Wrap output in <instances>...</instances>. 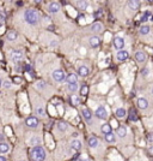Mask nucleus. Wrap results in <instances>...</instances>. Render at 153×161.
Listing matches in <instances>:
<instances>
[{
	"label": "nucleus",
	"instance_id": "nucleus-1",
	"mask_svg": "<svg viewBox=\"0 0 153 161\" xmlns=\"http://www.w3.org/2000/svg\"><path fill=\"white\" fill-rule=\"evenodd\" d=\"M30 155H31V159L34 161H44L47 158V153H46V149L41 145L38 147H32V149L30 150Z\"/></svg>",
	"mask_w": 153,
	"mask_h": 161
},
{
	"label": "nucleus",
	"instance_id": "nucleus-2",
	"mask_svg": "<svg viewBox=\"0 0 153 161\" xmlns=\"http://www.w3.org/2000/svg\"><path fill=\"white\" fill-rule=\"evenodd\" d=\"M24 20L30 24V25H37L38 20H39V17H38V13L35 11V10H26L24 12Z\"/></svg>",
	"mask_w": 153,
	"mask_h": 161
},
{
	"label": "nucleus",
	"instance_id": "nucleus-3",
	"mask_svg": "<svg viewBox=\"0 0 153 161\" xmlns=\"http://www.w3.org/2000/svg\"><path fill=\"white\" fill-rule=\"evenodd\" d=\"M95 116L98 118V119L105 120V119L108 118V112H107L105 107H104V106H98L97 109H96V112H95Z\"/></svg>",
	"mask_w": 153,
	"mask_h": 161
},
{
	"label": "nucleus",
	"instance_id": "nucleus-4",
	"mask_svg": "<svg viewBox=\"0 0 153 161\" xmlns=\"http://www.w3.org/2000/svg\"><path fill=\"white\" fill-rule=\"evenodd\" d=\"M126 42H124V39L121 38V36H116L114 39V47L117 49V51H122L123 47H124Z\"/></svg>",
	"mask_w": 153,
	"mask_h": 161
},
{
	"label": "nucleus",
	"instance_id": "nucleus-5",
	"mask_svg": "<svg viewBox=\"0 0 153 161\" xmlns=\"http://www.w3.org/2000/svg\"><path fill=\"white\" fill-rule=\"evenodd\" d=\"M23 57H24V53H23V51H20V49H15V51L11 52V59L13 61L22 60Z\"/></svg>",
	"mask_w": 153,
	"mask_h": 161
},
{
	"label": "nucleus",
	"instance_id": "nucleus-6",
	"mask_svg": "<svg viewBox=\"0 0 153 161\" xmlns=\"http://www.w3.org/2000/svg\"><path fill=\"white\" fill-rule=\"evenodd\" d=\"M53 78L56 80V82H62V80H66V75L62 70H55L53 72Z\"/></svg>",
	"mask_w": 153,
	"mask_h": 161
},
{
	"label": "nucleus",
	"instance_id": "nucleus-7",
	"mask_svg": "<svg viewBox=\"0 0 153 161\" xmlns=\"http://www.w3.org/2000/svg\"><path fill=\"white\" fill-rule=\"evenodd\" d=\"M38 119L36 117H29V118H26V120H25V124H26V126H29V127H37L38 126Z\"/></svg>",
	"mask_w": 153,
	"mask_h": 161
},
{
	"label": "nucleus",
	"instance_id": "nucleus-8",
	"mask_svg": "<svg viewBox=\"0 0 153 161\" xmlns=\"http://www.w3.org/2000/svg\"><path fill=\"white\" fill-rule=\"evenodd\" d=\"M128 57H129V53L127 52V51H124V49H122V51H118L117 52V54H116V58H117V60L120 61H124L128 59Z\"/></svg>",
	"mask_w": 153,
	"mask_h": 161
},
{
	"label": "nucleus",
	"instance_id": "nucleus-9",
	"mask_svg": "<svg viewBox=\"0 0 153 161\" xmlns=\"http://www.w3.org/2000/svg\"><path fill=\"white\" fill-rule=\"evenodd\" d=\"M136 105L140 109H146L148 107V101L146 100L145 98H139L138 101H136Z\"/></svg>",
	"mask_w": 153,
	"mask_h": 161
},
{
	"label": "nucleus",
	"instance_id": "nucleus-10",
	"mask_svg": "<svg viewBox=\"0 0 153 161\" xmlns=\"http://www.w3.org/2000/svg\"><path fill=\"white\" fill-rule=\"evenodd\" d=\"M78 73H79V76H81V77H86V76L90 73V70H89L87 66L81 65V66L78 67Z\"/></svg>",
	"mask_w": 153,
	"mask_h": 161
},
{
	"label": "nucleus",
	"instance_id": "nucleus-11",
	"mask_svg": "<svg viewBox=\"0 0 153 161\" xmlns=\"http://www.w3.org/2000/svg\"><path fill=\"white\" fill-rule=\"evenodd\" d=\"M127 5H128V7L131 9V10H133V11H136V10H139L140 9V1H138V0H129L128 2H127Z\"/></svg>",
	"mask_w": 153,
	"mask_h": 161
},
{
	"label": "nucleus",
	"instance_id": "nucleus-12",
	"mask_svg": "<svg viewBox=\"0 0 153 161\" xmlns=\"http://www.w3.org/2000/svg\"><path fill=\"white\" fill-rule=\"evenodd\" d=\"M48 10L50 13H57L60 11V5L57 2H50L48 6Z\"/></svg>",
	"mask_w": 153,
	"mask_h": 161
},
{
	"label": "nucleus",
	"instance_id": "nucleus-13",
	"mask_svg": "<svg viewBox=\"0 0 153 161\" xmlns=\"http://www.w3.org/2000/svg\"><path fill=\"white\" fill-rule=\"evenodd\" d=\"M81 114H83V117H84L87 121L92 120V112H91L89 108H83V109H81Z\"/></svg>",
	"mask_w": 153,
	"mask_h": 161
},
{
	"label": "nucleus",
	"instance_id": "nucleus-14",
	"mask_svg": "<svg viewBox=\"0 0 153 161\" xmlns=\"http://www.w3.org/2000/svg\"><path fill=\"white\" fill-rule=\"evenodd\" d=\"M41 142H42V140H41L39 136H32L30 138V141H29V144L32 145V147H38L41 144Z\"/></svg>",
	"mask_w": 153,
	"mask_h": 161
},
{
	"label": "nucleus",
	"instance_id": "nucleus-15",
	"mask_svg": "<svg viewBox=\"0 0 153 161\" xmlns=\"http://www.w3.org/2000/svg\"><path fill=\"white\" fill-rule=\"evenodd\" d=\"M135 60L139 61V63H144L146 60V54L144 52H141V51H138L135 53Z\"/></svg>",
	"mask_w": 153,
	"mask_h": 161
},
{
	"label": "nucleus",
	"instance_id": "nucleus-16",
	"mask_svg": "<svg viewBox=\"0 0 153 161\" xmlns=\"http://www.w3.org/2000/svg\"><path fill=\"white\" fill-rule=\"evenodd\" d=\"M89 42H90V46H91L92 48H97V47L99 46V43H100V41H99V39H98L97 36H92V38L89 40Z\"/></svg>",
	"mask_w": 153,
	"mask_h": 161
},
{
	"label": "nucleus",
	"instance_id": "nucleus-17",
	"mask_svg": "<svg viewBox=\"0 0 153 161\" xmlns=\"http://www.w3.org/2000/svg\"><path fill=\"white\" fill-rule=\"evenodd\" d=\"M10 150V147L6 142H0V154H6Z\"/></svg>",
	"mask_w": 153,
	"mask_h": 161
},
{
	"label": "nucleus",
	"instance_id": "nucleus-18",
	"mask_svg": "<svg viewBox=\"0 0 153 161\" xmlns=\"http://www.w3.org/2000/svg\"><path fill=\"white\" fill-rule=\"evenodd\" d=\"M66 80H67V84H72V83H76L78 82V77L74 73H70L67 77H66Z\"/></svg>",
	"mask_w": 153,
	"mask_h": 161
},
{
	"label": "nucleus",
	"instance_id": "nucleus-19",
	"mask_svg": "<svg viewBox=\"0 0 153 161\" xmlns=\"http://www.w3.org/2000/svg\"><path fill=\"white\" fill-rule=\"evenodd\" d=\"M91 30L93 33H100L103 30V24L102 23H95L92 27H91Z\"/></svg>",
	"mask_w": 153,
	"mask_h": 161
},
{
	"label": "nucleus",
	"instance_id": "nucleus-20",
	"mask_svg": "<svg viewBox=\"0 0 153 161\" xmlns=\"http://www.w3.org/2000/svg\"><path fill=\"white\" fill-rule=\"evenodd\" d=\"M71 147L74 149V150H80L81 149V141L79 140H73L71 142Z\"/></svg>",
	"mask_w": 153,
	"mask_h": 161
},
{
	"label": "nucleus",
	"instance_id": "nucleus-21",
	"mask_svg": "<svg viewBox=\"0 0 153 161\" xmlns=\"http://www.w3.org/2000/svg\"><path fill=\"white\" fill-rule=\"evenodd\" d=\"M127 116V112L124 108H117L116 109V117L117 118H124Z\"/></svg>",
	"mask_w": 153,
	"mask_h": 161
},
{
	"label": "nucleus",
	"instance_id": "nucleus-22",
	"mask_svg": "<svg viewBox=\"0 0 153 161\" xmlns=\"http://www.w3.org/2000/svg\"><path fill=\"white\" fill-rule=\"evenodd\" d=\"M117 136L118 137H126L127 136V130H126L124 126H120L117 129Z\"/></svg>",
	"mask_w": 153,
	"mask_h": 161
},
{
	"label": "nucleus",
	"instance_id": "nucleus-23",
	"mask_svg": "<svg viewBox=\"0 0 153 161\" xmlns=\"http://www.w3.org/2000/svg\"><path fill=\"white\" fill-rule=\"evenodd\" d=\"M17 38H18V35H17V33H16V31H8V33H7V35H6V39H7L8 41L17 40Z\"/></svg>",
	"mask_w": 153,
	"mask_h": 161
},
{
	"label": "nucleus",
	"instance_id": "nucleus-24",
	"mask_svg": "<svg viewBox=\"0 0 153 161\" xmlns=\"http://www.w3.org/2000/svg\"><path fill=\"white\" fill-rule=\"evenodd\" d=\"M150 30H151L150 25H142V27L139 29V33H140L141 35H147V34L150 33Z\"/></svg>",
	"mask_w": 153,
	"mask_h": 161
},
{
	"label": "nucleus",
	"instance_id": "nucleus-25",
	"mask_svg": "<svg viewBox=\"0 0 153 161\" xmlns=\"http://www.w3.org/2000/svg\"><path fill=\"white\" fill-rule=\"evenodd\" d=\"M57 129H59V131H66L67 129H68V125H67V123H65V121H59L57 123Z\"/></svg>",
	"mask_w": 153,
	"mask_h": 161
},
{
	"label": "nucleus",
	"instance_id": "nucleus-26",
	"mask_svg": "<svg viewBox=\"0 0 153 161\" xmlns=\"http://www.w3.org/2000/svg\"><path fill=\"white\" fill-rule=\"evenodd\" d=\"M100 130H102V132H103L104 135H108V134L113 132V131H111V127H110V125H109V124H103Z\"/></svg>",
	"mask_w": 153,
	"mask_h": 161
},
{
	"label": "nucleus",
	"instance_id": "nucleus-27",
	"mask_svg": "<svg viewBox=\"0 0 153 161\" xmlns=\"http://www.w3.org/2000/svg\"><path fill=\"white\" fill-rule=\"evenodd\" d=\"M105 141L108 142V143H115L116 142V136L113 132H110V134L105 135Z\"/></svg>",
	"mask_w": 153,
	"mask_h": 161
},
{
	"label": "nucleus",
	"instance_id": "nucleus-28",
	"mask_svg": "<svg viewBox=\"0 0 153 161\" xmlns=\"http://www.w3.org/2000/svg\"><path fill=\"white\" fill-rule=\"evenodd\" d=\"M76 5H78V7H79L81 11L87 10V6H89V4H87L86 1H76Z\"/></svg>",
	"mask_w": 153,
	"mask_h": 161
},
{
	"label": "nucleus",
	"instance_id": "nucleus-29",
	"mask_svg": "<svg viewBox=\"0 0 153 161\" xmlns=\"http://www.w3.org/2000/svg\"><path fill=\"white\" fill-rule=\"evenodd\" d=\"M78 83H72V84H67V89L71 91V93H76L78 90Z\"/></svg>",
	"mask_w": 153,
	"mask_h": 161
},
{
	"label": "nucleus",
	"instance_id": "nucleus-30",
	"mask_svg": "<svg viewBox=\"0 0 153 161\" xmlns=\"http://www.w3.org/2000/svg\"><path fill=\"white\" fill-rule=\"evenodd\" d=\"M89 145H90L91 148H96V147L98 145V140H97L96 137H90V138H89Z\"/></svg>",
	"mask_w": 153,
	"mask_h": 161
},
{
	"label": "nucleus",
	"instance_id": "nucleus-31",
	"mask_svg": "<svg viewBox=\"0 0 153 161\" xmlns=\"http://www.w3.org/2000/svg\"><path fill=\"white\" fill-rule=\"evenodd\" d=\"M35 112H36V114H37L38 117H44L46 116V112H44V108L43 107H36Z\"/></svg>",
	"mask_w": 153,
	"mask_h": 161
},
{
	"label": "nucleus",
	"instance_id": "nucleus-32",
	"mask_svg": "<svg viewBox=\"0 0 153 161\" xmlns=\"http://www.w3.org/2000/svg\"><path fill=\"white\" fill-rule=\"evenodd\" d=\"M71 101H72V103H73L74 106H79V105H80V98L76 96V95H72V96H71Z\"/></svg>",
	"mask_w": 153,
	"mask_h": 161
},
{
	"label": "nucleus",
	"instance_id": "nucleus-33",
	"mask_svg": "<svg viewBox=\"0 0 153 161\" xmlns=\"http://www.w3.org/2000/svg\"><path fill=\"white\" fill-rule=\"evenodd\" d=\"M46 87H47V85H46V83H44V82H37V83H36V88L39 89V90H43Z\"/></svg>",
	"mask_w": 153,
	"mask_h": 161
},
{
	"label": "nucleus",
	"instance_id": "nucleus-34",
	"mask_svg": "<svg viewBox=\"0 0 153 161\" xmlns=\"http://www.w3.org/2000/svg\"><path fill=\"white\" fill-rule=\"evenodd\" d=\"M151 15H152V13H151L150 11H146V12H145V13L142 15V17H141V20H144V22H145V20H147L148 18H150V16H151Z\"/></svg>",
	"mask_w": 153,
	"mask_h": 161
},
{
	"label": "nucleus",
	"instance_id": "nucleus-35",
	"mask_svg": "<svg viewBox=\"0 0 153 161\" xmlns=\"http://www.w3.org/2000/svg\"><path fill=\"white\" fill-rule=\"evenodd\" d=\"M147 141L150 142V143H153V132H150L147 135Z\"/></svg>",
	"mask_w": 153,
	"mask_h": 161
},
{
	"label": "nucleus",
	"instance_id": "nucleus-36",
	"mask_svg": "<svg viewBox=\"0 0 153 161\" xmlns=\"http://www.w3.org/2000/svg\"><path fill=\"white\" fill-rule=\"evenodd\" d=\"M148 73H150V69H144V70H142V76H144V77H146Z\"/></svg>",
	"mask_w": 153,
	"mask_h": 161
},
{
	"label": "nucleus",
	"instance_id": "nucleus-37",
	"mask_svg": "<svg viewBox=\"0 0 153 161\" xmlns=\"http://www.w3.org/2000/svg\"><path fill=\"white\" fill-rule=\"evenodd\" d=\"M81 94H83V95H86V94H87V87H86V85H84V87L81 88Z\"/></svg>",
	"mask_w": 153,
	"mask_h": 161
},
{
	"label": "nucleus",
	"instance_id": "nucleus-38",
	"mask_svg": "<svg viewBox=\"0 0 153 161\" xmlns=\"http://www.w3.org/2000/svg\"><path fill=\"white\" fill-rule=\"evenodd\" d=\"M131 119L132 120H136V116H135V111H131Z\"/></svg>",
	"mask_w": 153,
	"mask_h": 161
},
{
	"label": "nucleus",
	"instance_id": "nucleus-39",
	"mask_svg": "<svg viewBox=\"0 0 153 161\" xmlns=\"http://www.w3.org/2000/svg\"><path fill=\"white\" fill-rule=\"evenodd\" d=\"M49 46H50V47H56V46H57V41L56 40L50 41V42H49Z\"/></svg>",
	"mask_w": 153,
	"mask_h": 161
},
{
	"label": "nucleus",
	"instance_id": "nucleus-40",
	"mask_svg": "<svg viewBox=\"0 0 153 161\" xmlns=\"http://www.w3.org/2000/svg\"><path fill=\"white\" fill-rule=\"evenodd\" d=\"M4 87H5V88H11V83H10L8 80L4 82Z\"/></svg>",
	"mask_w": 153,
	"mask_h": 161
},
{
	"label": "nucleus",
	"instance_id": "nucleus-41",
	"mask_svg": "<svg viewBox=\"0 0 153 161\" xmlns=\"http://www.w3.org/2000/svg\"><path fill=\"white\" fill-rule=\"evenodd\" d=\"M148 152H150V154H152L153 155V147H150V148H148Z\"/></svg>",
	"mask_w": 153,
	"mask_h": 161
},
{
	"label": "nucleus",
	"instance_id": "nucleus-42",
	"mask_svg": "<svg viewBox=\"0 0 153 161\" xmlns=\"http://www.w3.org/2000/svg\"><path fill=\"white\" fill-rule=\"evenodd\" d=\"M0 161H6V158L2 156V155H0Z\"/></svg>",
	"mask_w": 153,
	"mask_h": 161
},
{
	"label": "nucleus",
	"instance_id": "nucleus-43",
	"mask_svg": "<svg viewBox=\"0 0 153 161\" xmlns=\"http://www.w3.org/2000/svg\"><path fill=\"white\" fill-rule=\"evenodd\" d=\"M76 161H87V160H85V159H81V158H80L79 160H76Z\"/></svg>",
	"mask_w": 153,
	"mask_h": 161
},
{
	"label": "nucleus",
	"instance_id": "nucleus-44",
	"mask_svg": "<svg viewBox=\"0 0 153 161\" xmlns=\"http://www.w3.org/2000/svg\"><path fill=\"white\" fill-rule=\"evenodd\" d=\"M1 84H2V80H1V78H0V87H1Z\"/></svg>",
	"mask_w": 153,
	"mask_h": 161
},
{
	"label": "nucleus",
	"instance_id": "nucleus-45",
	"mask_svg": "<svg viewBox=\"0 0 153 161\" xmlns=\"http://www.w3.org/2000/svg\"><path fill=\"white\" fill-rule=\"evenodd\" d=\"M152 95H153V88H152Z\"/></svg>",
	"mask_w": 153,
	"mask_h": 161
},
{
	"label": "nucleus",
	"instance_id": "nucleus-46",
	"mask_svg": "<svg viewBox=\"0 0 153 161\" xmlns=\"http://www.w3.org/2000/svg\"><path fill=\"white\" fill-rule=\"evenodd\" d=\"M0 27H1V23H0Z\"/></svg>",
	"mask_w": 153,
	"mask_h": 161
},
{
	"label": "nucleus",
	"instance_id": "nucleus-47",
	"mask_svg": "<svg viewBox=\"0 0 153 161\" xmlns=\"http://www.w3.org/2000/svg\"><path fill=\"white\" fill-rule=\"evenodd\" d=\"M22 161H25V160H22Z\"/></svg>",
	"mask_w": 153,
	"mask_h": 161
}]
</instances>
